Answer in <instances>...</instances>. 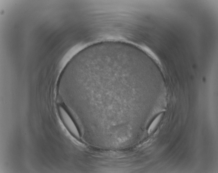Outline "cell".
Wrapping results in <instances>:
<instances>
[{"label": "cell", "mask_w": 218, "mask_h": 173, "mask_svg": "<svg viewBox=\"0 0 218 173\" xmlns=\"http://www.w3.org/2000/svg\"><path fill=\"white\" fill-rule=\"evenodd\" d=\"M162 114H161L157 116L154 120L152 123L151 125L149 127V129L148 130V133L150 134L154 130L156 127L157 124H158L159 122L160 121L161 118H162Z\"/></svg>", "instance_id": "1"}]
</instances>
